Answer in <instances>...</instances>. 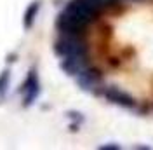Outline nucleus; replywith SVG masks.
Masks as SVG:
<instances>
[{
	"label": "nucleus",
	"mask_w": 153,
	"mask_h": 150,
	"mask_svg": "<svg viewBox=\"0 0 153 150\" xmlns=\"http://www.w3.org/2000/svg\"><path fill=\"white\" fill-rule=\"evenodd\" d=\"M84 2H85L92 10H96L97 14H101L105 9H108V7H111L113 4H117V0H84Z\"/></svg>",
	"instance_id": "8"
},
{
	"label": "nucleus",
	"mask_w": 153,
	"mask_h": 150,
	"mask_svg": "<svg viewBox=\"0 0 153 150\" xmlns=\"http://www.w3.org/2000/svg\"><path fill=\"white\" fill-rule=\"evenodd\" d=\"M87 68H89V65H87V54H82V56H68V58L61 59V70L65 74L71 75V77H78Z\"/></svg>",
	"instance_id": "4"
},
{
	"label": "nucleus",
	"mask_w": 153,
	"mask_h": 150,
	"mask_svg": "<svg viewBox=\"0 0 153 150\" xmlns=\"http://www.w3.org/2000/svg\"><path fill=\"white\" fill-rule=\"evenodd\" d=\"M9 70H4L2 74H0V96H4L5 91H7V87H9Z\"/></svg>",
	"instance_id": "9"
},
{
	"label": "nucleus",
	"mask_w": 153,
	"mask_h": 150,
	"mask_svg": "<svg viewBox=\"0 0 153 150\" xmlns=\"http://www.w3.org/2000/svg\"><path fill=\"white\" fill-rule=\"evenodd\" d=\"M78 86L82 87V89H87V91H94L96 87H99V82H101V75L99 72H96L92 68H87L84 70L82 74L75 77Z\"/></svg>",
	"instance_id": "6"
},
{
	"label": "nucleus",
	"mask_w": 153,
	"mask_h": 150,
	"mask_svg": "<svg viewBox=\"0 0 153 150\" xmlns=\"http://www.w3.org/2000/svg\"><path fill=\"white\" fill-rule=\"evenodd\" d=\"M108 148H118V145H103L101 150H108Z\"/></svg>",
	"instance_id": "10"
},
{
	"label": "nucleus",
	"mask_w": 153,
	"mask_h": 150,
	"mask_svg": "<svg viewBox=\"0 0 153 150\" xmlns=\"http://www.w3.org/2000/svg\"><path fill=\"white\" fill-rule=\"evenodd\" d=\"M38 10H40V2H31L28 5V9L25 10L23 25H25L26 30H30L33 26V23H35V19H37V16H38Z\"/></svg>",
	"instance_id": "7"
},
{
	"label": "nucleus",
	"mask_w": 153,
	"mask_h": 150,
	"mask_svg": "<svg viewBox=\"0 0 153 150\" xmlns=\"http://www.w3.org/2000/svg\"><path fill=\"white\" fill-rule=\"evenodd\" d=\"M96 18L97 12L91 9L84 0H71L57 16L56 26L61 33H80Z\"/></svg>",
	"instance_id": "1"
},
{
	"label": "nucleus",
	"mask_w": 153,
	"mask_h": 150,
	"mask_svg": "<svg viewBox=\"0 0 153 150\" xmlns=\"http://www.w3.org/2000/svg\"><path fill=\"white\" fill-rule=\"evenodd\" d=\"M21 91H23V105L25 106H30L38 98V94H40V80H38V75L35 70H30Z\"/></svg>",
	"instance_id": "3"
},
{
	"label": "nucleus",
	"mask_w": 153,
	"mask_h": 150,
	"mask_svg": "<svg viewBox=\"0 0 153 150\" xmlns=\"http://www.w3.org/2000/svg\"><path fill=\"white\" fill-rule=\"evenodd\" d=\"M105 98L108 101H111L115 105H120V106H125V108H132L136 101L131 94H127L125 91L118 89V87H106L105 89Z\"/></svg>",
	"instance_id": "5"
},
{
	"label": "nucleus",
	"mask_w": 153,
	"mask_h": 150,
	"mask_svg": "<svg viewBox=\"0 0 153 150\" xmlns=\"http://www.w3.org/2000/svg\"><path fill=\"white\" fill-rule=\"evenodd\" d=\"M54 51L61 58L82 56V54H87V46L85 42L78 37V33H63V37L56 40Z\"/></svg>",
	"instance_id": "2"
}]
</instances>
